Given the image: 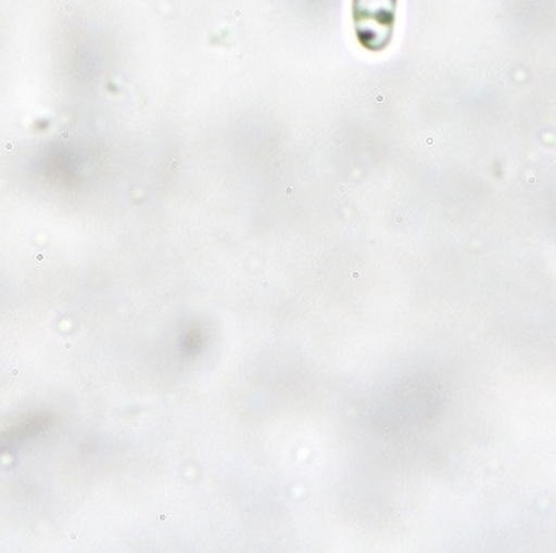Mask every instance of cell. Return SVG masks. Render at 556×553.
Wrapping results in <instances>:
<instances>
[{"instance_id":"obj_1","label":"cell","mask_w":556,"mask_h":553,"mask_svg":"<svg viewBox=\"0 0 556 553\" xmlns=\"http://www.w3.org/2000/svg\"><path fill=\"white\" fill-rule=\"evenodd\" d=\"M399 0H352L355 37L368 52L380 54L395 33Z\"/></svg>"}]
</instances>
